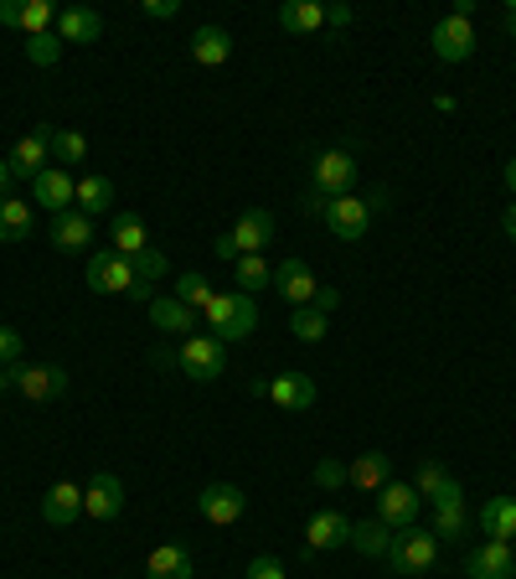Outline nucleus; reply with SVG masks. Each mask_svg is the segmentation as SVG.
<instances>
[{
  "label": "nucleus",
  "instance_id": "obj_1",
  "mask_svg": "<svg viewBox=\"0 0 516 579\" xmlns=\"http://www.w3.org/2000/svg\"><path fill=\"white\" fill-rule=\"evenodd\" d=\"M207 326L218 331V341L228 347V341H243L259 331V301L253 295H243V290H228V295H212V306L202 310Z\"/></svg>",
  "mask_w": 516,
  "mask_h": 579
},
{
  "label": "nucleus",
  "instance_id": "obj_2",
  "mask_svg": "<svg viewBox=\"0 0 516 579\" xmlns=\"http://www.w3.org/2000/svg\"><path fill=\"white\" fill-rule=\"evenodd\" d=\"M382 559H388L392 575H403V579L429 575V569H434V559H439V538L429 528H419V523H413V528H398Z\"/></svg>",
  "mask_w": 516,
  "mask_h": 579
},
{
  "label": "nucleus",
  "instance_id": "obj_3",
  "mask_svg": "<svg viewBox=\"0 0 516 579\" xmlns=\"http://www.w3.org/2000/svg\"><path fill=\"white\" fill-rule=\"evenodd\" d=\"M176 362H181V372H187L191 383H218L222 372H228V347L218 337H187Z\"/></svg>",
  "mask_w": 516,
  "mask_h": 579
},
{
  "label": "nucleus",
  "instance_id": "obj_4",
  "mask_svg": "<svg viewBox=\"0 0 516 579\" xmlns=\"http://www.w3.org/2000/svg\"><path fill=\"white\" fill-rule=\"evenodd\" d=\"M88 290L94 295H129L135 290V264L119 249H94L88 254Z\"/></svg>",
  "mask_w": 516,
  "mask_h": 579
},
{
  "label": "nucleus",
  "instance_id": "obj_5",
  "mask_svg": "<svg viewBox=\"0 0 516 579\" xmlns=\"http://www.w3.org/2000/svg\"><path fill=\"white\" fill-rule=\"evenodd\" d=\"M11 388L32 403H52L67 393V372L52 368V362H17V368H11Z\"/></svg>",
  "mask_w": 516,
  "mask_h": 579
},
{
  "label": "nucleus",
  "instance_id": "obj_6",
  "mask_svg": "<svg viewBox=\"0 0 516 579\" xmlns=\"http://www.w3.org/2000/svg\"><path fill=\"white\" fill-rule=\"evenodd\" d=\"M419 513H423V497L408 482H388L382 492H377V523H388L392 533L413 528V523H419Z\"/></svg>",
  "mask_w": 516,
  "mask_h": 579
},
{
  "label": "nucleus",
  "instance_id": "obj_7",
  "mask_svg": "<svg viewBox=\"0 0 516 579\" xmlns=\"http://www.w3.org/2000/svg\"><path fill=\"white\" fill-rule=\"evenodd\" d=\"M310 187L320 197H351V187H357V161L346 156V150H326L320 161H315V171H310Z\"/></svg>",
  "mask_w": 516,
  "mask_h": 579
},
{
  "label": "nucleus",
  "instance_id": "obj_8",
  "mask_svg": "<svg viewBox=\"0 0 516 579\" xmlns=\"http://www.w3.org/2000/svg\"><path fill=\"white\" fill-rule=\"evenodd\" d=\"M465 575L470 579H516V548L501 538H485L481 548L465 554Z\"/></svg>",
  "mask_w": 516,
  "mask_h": 579
},
{
  "label": "nucleus",
  "instance_id": "obj_9",
  "mask_svg": "<svg viewBox=\"0 0 516 579\" xmlns=\"http://www.w3.org/2000/svg\"><path fill=\"white\" fill-rule=\"evenodd\" d=\"M408 486H413L429 507H454V502H465V486L454 482L439 461H419V471H413V482H408Z\"/></svg>",
  "mask_w": 516,
  "mask_h": 579
},
{
  "label": "nucleus",
  "instance_id": "obj_10",
  "mask_svg": "<svg viewBox=\"0 0 516 579\" xmlns=\"http://www.w3.org/2000/svg\"><path fill=\"white\" fill-rule=\"evenodd\" d=\"M197 513H202L207 523L228 528V523H238V517L249 513V497H243L233 482H212V486H202V497H197Z\"/></svg>",
  "mask_w": 516,
  "mask_h": 579
},
{
  "label": "nucleus",
  "instance_id": "obj_11",
  "mask_svg": "<svg viewBox=\"0 0 516 579\" xmlns=\"http://www.w3.org/2000/svg\"><path fill=\"white\" fill-rule=\"evenodd\" d=\"M52 249H63V254H94V218L78 208L52 212Z\"/></svg>",
  "mask_w": 516,
  "mask_h": 579
},
{
  "label": "nucleus",
  "instance_id": "obj_12",
  "mask_svg": "<svg viewBox=\"0 0 516 579\" xmlns=\"http://www.w3.org/2000/svg\"><path fill=\"white\" fill-rule=\"evenodd\" d=\"M125 513V482L119 476H94V482L83 486V517H94V523H114V517Z\"/></svg>",
  "mask_w": 516,
  "mask_h": 579
},
{
  "label": "nucleus",
  "instance_id": "obj_13",
  "mask_svg": "<svg viewBox=\"0 0 516 579\" xmlns=\"http://www.w3.org/2000/svg\"><path fill=\"white\" fill-rule=\"evenodd\" d=\"M274 290H280L289 306H315V295H320V280H315V270L305 264V259H284L280 270H274Z\"/></svg>",
  "mask_w": 516,
  "mask_h": 579
},
{
  "label": "nucleus",
  "instance_id": "obj_14",
  "mask_svg": "<svg viewBox=\"0 0 516 579\" xmlns=\"http://www.w3.org/2000/svg\"><path fill=\"white\" fill-rule=\"evenodd\" d=\"M367 223H372V208H367V197H336L326 208V228L336 233L341 243H357L361 233H367Z\"/></svg>",
  "mask_w": 516,
  "mask_h": 579
},
{
  "label": "nucleus",
  "instance_id": "obj_15",
  "mask_svg": "<svg viewBox=\"0 0 516 579\" xmlns=\"http://www.w3.org/2000/svg\"><path fill=\"white\" fill-rule=\"evenodd\" d=\"M264 399L274 403V409H284V414H299V409L315 403V383L305 372H274L264 383Z\"/></svg>",
  "mask_w": 516,
  "mask_h": 579
},
{
  "label": "nucleus",
  "instance_id": "obj_16",
  "mask_svg": "<svg viewBox=\"0 0 516 579\" xmlns=\"http://www.w3.org/2000/svg\"><path fill=\"white\" fill-rule=\"evenodd\" d=\"M429 42H434V57L439 63H465V57H475V32H470V21L460 17H444L429 32Z\"/></svg>",
  "mask_w": 516,
  "mask_h": 579
},
{
  "label": "nucleus",
  "instance_id": "obj_17",
  "mask_svg": "<svg viewBox=\"0 0 516 579\" xmlns=\"http://www.w3.org/2000/svg\"><path fill=\"white\" fill-rule=\"evenodd\" d=\"M48 135H52V125L32 129V135H21V140H17V150H11V177H27V181H36V177H42V171H48V166H52Z\"/></svg>",
  "mask_w": 516,
  "mask_h": 579
},
{
  "label": "nucleus",
  "instance_id": "obj_18",
  "mask_svg": "<svg viewBox=\"0 0 516 579\" xmlns=\"http://www.w3.org/2000/svg\"><path fill=\"white\" fill-rule=\"evenodd\" d=\"M57 36H63V48H94L98 36H104V17H98L94 6H63L57 11Z\"/></svg>",
  "mask_w": 516,
  "mask_h": 579
},
{
  "label": "nucleus",
  "instance_id": "obj_19",
  "mask_svg": "<svg viewBox=\"0 0 516 579\" xmlns=\"http://www.w3.org/2000/svg\"><path fill=\"white\" fill-rule=\"evenodd\" d=\"M73 192H78V181L67 177L63 166H48V171L32 181L36 208H48V212H67V208H73Z\"/></svg>",
  "mask_w": 516,
  "mask_h": 579
},
{
  "label": "nucleus",
  "instance_id": "obj_20",
  "mask_svg": "<svg viewBox=\"0 0 516 579\" xmlns=\"http://www.w3.org/2000/svg\"><path fill=\"white\" fill-rule=\"evenodd\" d=\"M268 239H274V212H264V208H249V212H243V218L233 223L238 259H243V254H264Z\"/></svg>",
  "mask_w": 516,
  "mask_h": 579
},
{
  "label": "nucleus",
  "instance_id": "obj_21",
  "mask_svg": "<svg viewBox=\"0 0 516 579\" xmlns=\"http://www.w3.org/2000/svg\"><path fill=\"white\" fill-rule=\"evenodd\" d=\"M42 517H48L52 528L78 523V517H83V486L78 482H52V492L42 497Z\"/></svg>",
  "mask_w": 516,
  "mask_h": 579
},
{
  "label": "nucleus",
  "instance_id": "obj_22",
  "mask_svg": "<svg viewBox=\"0 0 516 579\" xmlns=\"http://www.w3.org/2000/svg\"><path fill=\"white\" fill-rule=\"evenodd\" d=\"M305 544H310L315 554L351 544V517H346V513H315L310 523H305Z\"/></svg>",
  "mask_w": 516,
  "mask_h": 579
},
{
  "label": "nucleus",
  "instance_id": "obj_23",
  "mask_svg": "<svg viewBox=\"0 0 516 579\" xmlns=\"http://www.w3.org/2000/svg\"><path fill=\"white\" fill-rule=\"evenodd\" d=\"M392 482V461L382 451H367L346 466V486H361V492H382Z\"/></svg>",
  "mask_w": 516,
  "mask_h": 579
},
{
  "label": "nucleus",
  "instance_id": "obj_24",
  "mask_svg": "<svg viewBox=\"0 0 516 579\" xmlns=\"http://www.w3.org/2000/svg\"><path fill=\"white\" fill-rule=\"evenodd\" d=\"M150 322H156V331H197L202 310H191L187 301H176V295H156V301H150Z\"/></svg>",
  "mask_w": 516,
  "mask_h": 579
},
{
  "label": "nucleus",
  "instance_id": "obj_25",
  "mask_svg": "<svg viewBox=\"0 0 516 579\" xmlns=\"http://www.w3.org/2000/svg\"><path fill=\"white\" fill-rule=\"evenodd\" d=\"M280 27L289 36H310L326 27V6L320 0H284L280 6Z\"/></svg>",
  "mask_w": 516,
  "mask_h": 579
},
{
  "label": "nucleus",
  "instance_id": "obj_26",
  "mask_svg": "<svg viewBox=\"0 0 516 579\" xmlns=\"http://www.w3.org/2000/svg\"><path fill=\"white\" fill-rule=\"evenodd\" d=\"M145 579H191V554L181 544H160L145 559Z\"/></svg>",
  "mask_w": 516,
  "mask_h": 579
},
{
  "label": "nucleus",
  "instance_id": "obj_27",
  "mask_svg": "<svg viewBox=\"0 0 516 579\" xmlns=\"http://www.w3.org/2000/svg\"><path fill=\"white\" fill-rule=\"evenodd\" d=\"M191 57L202 67H222L233 57V36L222 32V27H197V32H191Z\"/></svg>",
  "mask_w": 516,
  "mask_h": 579
},
{
  "label": "nucleus",
  "instance_id": "obj_28",
  "mask_svg": "<svg viewBox=\"0 0 516 579\" xmlns=\"http://www.w3.org/2000/svg\"><path fill=\"white\" fill-rule=\"evenodd\" d=\"M109 239H114V249H119L125 259H140L145 249H150V233H145V223L135 218V212H114Z\"/></svg>",
  "mask_w": 516,
  "mask_h": 579
},
{
  "label": "nucleus",
  "instance_id": "obj_29",
  "mask_svg": "<svg viewBox=\"0 0 516 579\" xmlns=\"http://www.w3.org/2000/svg\"><path fill=\"white\" fill-rule=\"evenodd\" d=\"M481 528L485 538H501V544H512L516 538V497H491L481 507Z\"/></svg>",
  "mask_w": 516,
  "mask_h": 579
},
{
  "label": "nucleus",
  "instance_id": "obj_30",
  "mask_svg": "<svg viewBox=\"0 0 516 579\" xmlns=\"http://www.w3.org/2000/svg\"><path fill=\"white\" fill-rule=\"evenodd\" d=\"M32 239V202L6 197L0 202V243H27Z\"/></svg>",
  "mask_w": 516,
  "mask_h": 579
},
{
  "label": "nucleus",
  "instance_id": "obj_31",
  "mask_svg": "<svg viewBox=\"0 0 516 579\" xmlns=\"http://www.w3.org/2000/svg\"><path fill=\"white\" fill-rule=\"evenodd\" d=\"M73 208L98 218V212L114 208V181L109 177H78V192H73Z\"/></svg>",
  "mask_w": 516,
  "mask_h": 579
},
{
  "label": "nucleus",
  "instance_id": "obj_32",
  "mask_svg": "<svg viewBox=\"0 0 516 579\" xmlns=\"http://www.w3.org/2000/svg\"><path fill=\"white\" fill-rule=\"evenodd\" d=\"M392 544V528L388 523H377V517H367V523H351V548L357 554H367V559H382Z\"/></svg>",
  "mask_w": 516,
  "mask_h": 579
},
{
  "label": "nucleus",
  "instance_id": "obj_33",
  "mask_svg": "<svg viewBox=\"0 0 516 579\" xmlns=\"http://www.w3.org/2000/svg\"><path fill=\"white\" fill-rule=\"evenodd\" d=\"M48 150H52V161L63 166V171H67V166H83V161H88V140H83L78 129H52V135H48Z\"/></svg>",
  "mask_w": 516,
  "mask_h": 579
},
{
  "label": "nucleus",
  "instance_id": "obj_34",
  "mask_svg": "<svg viewBox=\"0 0 516 579\" xmlns=\"http://www.w3.org/2000/svg\"><path fill=\"white\" fill-rule=\"evenodd\" d=\"M233 280H238V290H243V295H253V290H268V285H274V270L264 264V254H243V259L233 264Z\"/></svg>",
  "mask_w": 516,
  "mask_h": 579
},
{
  "label": "nucleus",
  "instance_id": "obj_35",
  "mask_svg": "<svg viewBox=\"0 0 516 579\" xmlns=\"http://www.w3.org/2000/svg\"><path fill=\"white\" fill-rule=\"evenodd\" d=\"M439 544H460L465 538V502H454V507H434V528H429Z\"/></svg>",
  "mask_w": 516,
  "mask_h": 579
},
{
  "label": "nucleus",
  "instance_id": "obj_36",
  "mask_svg": "<svg viewBox=\"0 0 516 579\" xmlns=\"http://www.w3.org/2000/svg\"><path fill=\"white\" fill-rule=\"evenodd\" d=\"M289 331H295L299 341H310V347H315V341H326V331H330V316H320V310H315V306H299L295 316H289Z\"/></svg>",
  "mask_w": 516,
  "mask_h": 579
},
{
  "label": "nucleus",
  "instance_id": "obj_37",
  "mask_svg": "<svg viewBox=\"0 0 516 579\" xmlns=\"http://www.w3.org/2000/svg\"><path fill=\"white\" fill-rule=\"evenodd\" d=\"M52 21H57L52 0H21V32H27V36L52 32Z\"/></svg>",
  "mask_w": 516,
  "mask_h": 579
},
{
  "label": "nucleus",
  "instance_id": "obj_38",
  "mask_svg": "<svg viewBox=\"0 0 516 579\" xmlns=\"http://www.w3.org/2000/svg\"><path fill=\"white\" fill-rule=\"evenodd\" d=\"M176 301H187L191 310H207L212 306V285L202 274H176Z\"/></svg>",
  "mask_w": 516,
  "mask_h": 579
},
{
  "label": "nucleus",
  "instance_id": "obj_39",
  "mask_svg": "<svg viewBox=\"0 0 516 579\" xmlns=\"http://www.w3.org/2000/svg\"><path fill=\"white\" fill-rule=\"evenodd\" d=\"M27 57H32L36 67H52V63H57V57H63V36H57V32L27 36Z\"/></svg>",
  "mask_w": 516,
  "mask_h": 579
},
{
  "label": "nucleus",
  "instance_id": "obj_40",
  "mask_svg": "<svg viewBox=\"0 0 516 579\" xmlns=\"http://www.w3.org/2000/svg\"><path fill=\"white\" fill-rule=\"evenodd\" d=\"M135 264V280H145V285H156L160 274H166V254H156V249H145L140 259H129Z\"/></svg>",
  "mask_w": 516,
  "mask_h": 579
},
{
  "label": "nucleus",
  "instance_id": "obj_41",
  "mask_svg": "<svg viewBox=\"0 0 516 579\" xmlns=\"http://www.w3.org/2000/svg\"><path fill=\"white\" fill-rule=\"evenodd\" d=\"M21 362V331L0 326V368H17Z\"/></svg>",
  "mask_w": 516,
  "mask_h": 579
},
{
  "label": "nucleus",
  "instance_id": "obj_42",
  "mask_svg": "<svg viewBox=\"0 0 516 579\" xmlns=\"http://www.w3.org/2000/svg\"><path fill=\"white\" fill-rule=\"evenodd\" d=\"M315 486H326V492L346 486V466L341 461H320V466H315Z\"/></svg>",
  "mask_w": 516,
  "mask_h": 579
},
{
  "label": "nucleus",
  "instance_id": "obj_43",
  "mask_svg": "<svg viewBox=\"0 0 516 579\" xmlns=\"http://www.w3.org/2000/svg\"><path fill=\"white\" fill-rule=\"evenodd\" d=\"M243 579H284V564L274 559V554H259V559L249 564V575Z\"/></svg>",
  "mask_w": 516,
  "mask_h": 579
},
{
  "label": "nucleus",
  "instance_id": "obj_44",
  "mask_svg": "<svg viewBox=\"0 0 516 579\" xmlns=\"http://www.w3.org/2000/svg\"><path fill=\"white\" fill-rule=\"evenodd\" d=\"M176 11H181V0H140V17L150 21H171Z\"/></svg>",
  "mask_w": 516,
  "mask_h": 579
},
{
  "label": "nucleus",
  "instance_id": "obj_45",
  "mask_svg": "<svg viewBox=\"0 0 516 579\" xmlns=\"http://www.w3.org/2000/svg\"><path fill=\"white\" fill-rule=\"evenodd\" d=\"M351 21H357V11H351V6H326V27H336V32H346Z\"/></svg>",
  "mask_w": 516,
  "mask_h": 579
},
{
  "label": "nucleus",
  "instance_id": "obj_46",
  "mask_svg": "<svg viewBox=\"0 0 516 579\" xmlns=\"http://www.w3.org/2000/svg\"><path fill=\"white\" fill-rule=\"evenodd\" d=\"M326 208H330V197H320L315 187L305 192V202H299V212H305V218H326Z\"/></svg>",
  "mask_w": 516,
  "mask_h": 579
},
{
  "label": "nucleus",
  "instance_id": "obj_47",
  "mask_svg": "<svg viewBox=\"0 0 516 579\" xmlns=\"http://www.w3.org/2000/svg\"><path fill=\"white\" fill-rule=\"evenodd\" d=\"M336 306H341V290H326V285H320V295H315V310H320V316H330Z\"/></svg>",
  "mask_w": 516,
  "mask_h": 579
},
{
  "label": "nucleus",
  "instance_id": "obj_48",
  "mask_svg": "<svg viewBox=\"0 0 516 579\" xmlns=\"http://www.w3.org/2000/svg\"><path fill=\"white\" fill-rule=\"evenodd\" d=\"M212 254H218V259H228V264H238V243H233V233H218V243H212Z\"/></svg>",
  "mask_w": 516,
  "mask_h": 579
},
{
  "label": "nucleus",
  "instance_id": "obj_49",
  "mask_svg": "<svg viewBox=\"0 0 516 579\" xmlns=\"http://www.w3.org/2000/svg\"><path fill=\"white\" fill-rule=\"evenodd\" d=\"M0 27H21V0H0Z\"/></svg>",
  "mask_w": 516,
  "mask_h": 579
},
{
  "label": "nucleus",
  "instance_id": "obj_50",
  "mask_svg": "<svg viewBox=\"0 0 516 579\" xmlns=\"http://www.w3.org/2000/svg\"><path fill=\"white\" fill-rule=\"evenodd\" d=\"M11 181H17V177H11V161H0V202H6V197H17V192H11Z\"/></svg>",
  "mask_w": 516,
  "mask_h": 579
},
{
  "label": "nucleus",
  "instance_id": "obj_51",
  "mask_svg": "<svg viewBox=\"0 0 516 579\" xmlns=\"http://www.w3.org/2000/svg\"><path fill=\"white\" fill-rule=\"evenodd\" d=\"M501 228H506V239H516V202L501 212Z\"/></svg>",
  "mask_w": 516,
  "mask_h": 579
},
{
  "label": "nucleus",
  "instance_id": "obj_52",
  "mask_svg": "<svg viewBox=\"0 0 516 579\" xmlns=\"http://www.w3.org/2000/svg\"><path fill=\"white\" fill-rule=\"evenodd\" d=\"M506 192L516 197V156H512V161H506Z\"/></svg>",
  "mask_w": 516,
  "mask_h": 579
},
{
  "label": "nucleus",
  "instance_id": "obj_53",
  "mask_svg": "<svg viewBox=\"0 0 516 579\" xmlns=\"http://www.w3.org/2000/svg\"><path fill=\"white\" fill-rule=\"evenodd\" d=\"M506 32L516 36V0H506Z\"/></svg>",
  "mask_w": 516,
  "mask_h": 579
},
{
  "label": "nucleus",
  "instance_id": "obj_54",
  "mask_svg": "<svg viewBox=\"0 0 516 579\" xmlns=\"http://www.w3.org/2000/svg\"><path fill=\"white\" fill-rule=\"evenodd\" d=\"M0 388H11V368H0Z\"/></svg>",
  "mask_w": 516,
  "mask_h": 579
},
{
  "label": "nucleus",
  "instance_id": "obj_55",
  "mask_svg": "<svg viewBox=\"0 0 516 579\" xmlns=\"http://www.w3.org/2000/svg\"><path fill=\"white\" fill-rule=\"evenodd\" d=\"M512 548H516V538H512Z\"/></svg>",
  "mask_w": 516,
  "mask_h": 579
}]
</instances>
